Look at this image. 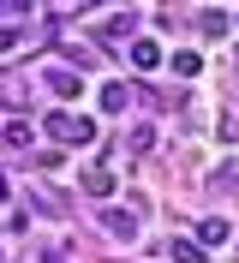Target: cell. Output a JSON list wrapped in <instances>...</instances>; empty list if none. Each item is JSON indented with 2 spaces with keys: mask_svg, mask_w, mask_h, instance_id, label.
I'll list each match as a JSON object with an SVG mask.
<instances>
[{
  "mask_svg": "<svg viewBox=\"0 0 239 263\" xmlns=\"http://www.w3.org/2000/svg\"><path fill=\"white\" fill-rule=\"evenodd\" d=\"M48 132H54L60 144H84L96 126H90V120H72V114H48Z\"/></svg>",
  "mask_w": 239,
  "mask_h": 263,
  "instance_id": "obj_1",
  "label": "cell"
},
{
  "mask_svg": "<svg viewBox=\"0 0 239 263\" xmlns=\"http://www.w3.org/2000/svg\"><path fill=\"white\" fill-rule=\"evenodd\" d=\"M132 60L150 72V66H161V48H156V42H132Z\"/></svg>",
  "mask_w": 239,
  "mask_h": 263,
  "instance_id": "obj_7",
  "label": "cell"
},
{
  "mask_svg": "<svg viewBox=\"0 0 239 263\" xmlns=\"http://www.w3.org/2000/svg\"><path fill=\"white\" fill-rule=\"evenodd\" d=\"M0 203H6V180H0Z\"/></svg>",
  "mask_w": 239,
  "mask_h": 263,
  "instance_id": "obj_13",
  "label": "cell"
},
{
  "mask_svg": "<svg viewBox=\"0 0 239 263\" xmlns=\"http://www.w3.org/2000/svg\"><path fill=\"white\" fill-rule=\"evenodd\" d=\"M174 263H209L204 246H191V239H174Z\"/></svg>",
  "mask_w": 239,
  "mask_h": 263,
  "instance_id": "obj_8",
  "label": "cell"
},
{
  "mask_svg": "<svg viewBox=\"0 0 239 263\" xmlns=\"http://www.w3.org/2000/svg\"><path fill=\"white\" fill-rule=\"evenodd\" d=\"M102 228H108L114 239H132V233H138V221H132V215H120V210H108V215H102Z\"/></svg>",
  "mask_w": 239,
  "mask_h": 263,
  "instance_id": "obj_3",
  "label": "cell"
},
{
  "mask_svg": "<svg viewBox=\"0 0 239 263\" xmlns=\"http://www.w3.org/2000/svg\"><path fill=\"white\" fill-rule=\"evenodd\" d=\"M174 72H179V78H197V72H204V60H197V54H174Z\"/></svg>",
  "mask_w": 239,
  "mask_h": 263,
  "instance_id": "obj_9",
  "label": "cell"
},
{
  "mask_svg": "<svg viewBox=\"0 0 239 263\" xmlns=\"http://www.w3.org/2000/svg\"><path fill=\"white\" fill-rule=\"evenodd\" d=\"M102 108H108V114H120V108H126V90H120V84H108V90H102Z\"/></svg>",
  "mask_w": 239,
  "mask_h": 263,
  "instance_id": "obj_10",
  "label": "cell"
},
{
  "mask_svg": "<svg viewBox=\"0 0 239 263\" xmlns=\"http://www.w3.org/2000/svg\"><path fill=\"white\" fill-rule=\"evenodd\" d=\"M197 239H204V246H222V239H227V221H222V215L197 221Z\"/></svg>",
  "mask_w": 239,
  "mask_h": 263,
  "instance_id": "obj_4",
  "label": "cell"
},
{
  "mask_svg": "<svg viewBox=\"0 0 239 263\" xmlns=\"http://www.w3.org/2000/svg\"><path fill=\"white\" fill-rule=\"evenodd\" d=\"M0 12H24V0H0Z\"/></svg>",
  "mask_w": 239,
  "mask_h": 263,
  "instance_id": "obj_12",
  "label": "cell"
},
{
  "mask_svg": "<svg viewBox=\"0 0 239 263\" xmlns=\"http://www.w3.org/2000/svg\"><path fill=\"white\" fill-rule=\"evenodd\" d=\"M84 192H90V197H108V192H114V174L90 167V174H84Z\"/></svg>",
  "mask_w": 239,
  "mask_h": 263,
  "instance_id": "obj_6",
  "label": "cell"
},
{
  "mask_svg": "<svg viewBox=\"0 0 239 263\" xmlns=\"http://www.w3.org/2000/svg\"><path fill=\"white\" fill-rule=\"evenodd\" d=\"M0 144L24 149V144H30V126H24V120H6V126H0Z\"/></svg>",
  "mask_w": 239,
  "mask_h": 263,
  "instance_id": "obj_5",
  "label": "cell"
},
{
  "mask_svg": "<svg viewBox=\"0 0 239 263\" xmlns=\"http://www.w3.org/2000/svg\"><path fill=\"white\" fill-rule=\"evenodd\" d=\"M42 84H48V90H54L60 102H72V96L84 90V78H78V72H66V66H54V72H42Z\"/></svg>",
  "mask_w": 239,
  "mask_h": 263,
  "instance_id": "obj_2",
  "label": "cell"
},
{
  "mask_svg": "<svg viewBox=\"0 0 239 263\" xmlns=\"http://www.w3.org/2000/svg\"><path fill=\"white\" fill-rule=\"evenodd\" d=\"M197 24H204L209 36H227V18H222V12H204V18H197Z\"/></svg>",
  "mask_w": 239,
  "mask_h": 263,
  "instance_id": "obj_11",
  "label": "cell"
}]
</instances>
